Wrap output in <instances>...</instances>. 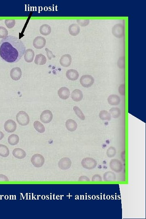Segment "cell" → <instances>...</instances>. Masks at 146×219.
Wrapping results in <instances>:
<instances>
[{
    "label": "cell",
    "instance_id": "obj_1",
    "mask_svg": "<svg viewBox=\"0 0 146 219\" xmlns=\"http://www.w3.org/2000/svg\"><path fill=\"white\" fill-rule=\"evenodd\" d=\"M25 51V44L21 39L14 36H8L0 42V57L8 63L18 61Z\"/></svg>",
    "mask_w": 146,
    "mask_h": 219
},
{
    "label": "cell",
    "instance_id": "obj_2",
    "mask_svg": "<svg viewBox=\"0 0 146 219\" xmlns=\"http://www.w3.org/2000/svg\"><path fill=\"white\" fill-rule=\"evenodd\" d=\"M18 123L22 126H26L29 124L30 118L28 114L23 111H20L16 115Z\"/></svg>",
    "mask_w": 146,
    "mask_h": 219
},
{
    "label": "cell",
    "instance_id": "obj_3",
    "mask_svg": "<svg viewBox=\"0 0 146 219\" xmlns=\"http://www.w3.org/2000/svg\"><path fill=\"white\" fill-rule=\"evenodd\" d=\"M82 167L87 170H92L95 168L97 166L96 161L93 158H85L81 161Z\"/></svg>",
    "mask_w": 146,
    "mask_h": 219
},
{
    "label": "cell",
    "instance_id": "obj_4",
    "mask_svg": "<svg viewBox=\"0 0 146 219\" xmlns=\"http://www.w3.org/2000/svg\"><path fill=\"white\" fill-rule=\"evenodd\" d=\"M94 78L90 75H85L81 76L80 80V83L85 88L91 87L94 83Z\"/></svg>",
    "mask_w": 146,
    "mask_h": 219
},
{
    "label": "cell",
    "instance_id": "obj_5",
    "mask_svg": "<svg viewBox=\"0 0 146 219\" xmlns=\"http://www.w3.org/2000/svg\"><path fill=\"white\" fill-rule=\"evenodd\" d=\"M31 162L35 167L40 168L44 165L45 163V159L41 154H34L32 157L31 160Z\"/></svg>",
    "mask_w": 146,
    "mask_h": 219
},
{
    "label": "cell",
    "instance_id": "obj_6",
    "mask_svg": "<svg viewBox=\"0 0 146 219\" xmlns=\"http://www.w3.org/2000/svg\"><path fill=\"white\" fill-rule=\"evenodd\" d=\"M125 29L124 26L120 24L115 25L112 28V33L116 38H121L124 35Z\"/></svg>",
    "mask_w": 146,
    "mask_h": 219
},
{
    "label": "cell",
    "instance_id": "obj_7",
    "mask_svg": "<svg viewBox=\"0 0 146 219\" xmlns=\"http://www.w3.org/2000/svg\"><path fill=\"white\" fill-rule=\"evenodd\" d=\"M109 166L112 171L117 173H120L123 169L122 164L117 159H112L110 161Z\"/></svg>",
    "mask_w": 146,
    "mask_h": 219
},
{
    "label": "cell",
    "instance_id": "obj_8",
    "mask_svg": "<svg viewBox=\"0 0 146 219\" xmlns=\"http://www.w3.org/2000/svg\"><path fill=\"white\" fill-rule=\"evenodd\" d=\"M53 118V114L49 110H45L42 112L40 116V120L44 124H49Z\"/></svg>",
    "mask_w": 146,
    "mask_h": 219
},
{
    "label": "cell",
    "instance_id": "obj_9",
    "mask_svg": "<svg viewBox=\"0 0 146 219\" xmlns=\"http://www.w3.org/2000/svg\"><path fill=\"white\" fill-rule=\"evenodd\" d=\"M46 43V39L45 38L41 36H38L35 38L33 44L35 48L41 49L45 46Z\"/></svg>",
    "mask_w": 146,
    "mask_h": 219
},
{
    "label": "cell",
    "instance_id": "obj_10",
    "mask_svg": "<svg viewBox=\"0 0 146 219\" xmlns=\"http://www.w3.org/2000/svg\"><path fill=\"white\" fill-rule=\"evenodd\" d=\"M71 161L68 158H63L61 159L58 163V167L61 169L68 170L71 166Z\"/></svg>",
    "mask_w": 146,
    "mask_h": 219
},
{
    "label": "cell",
    "instance_id": "obj_11",
    "mask_svg": "<svg viewBox=\"0 0 146 219\" xmlns=\"http://www.w3.org/2000/svg\"><path fill=\"white\" fill-rule=\"evenodd\" d=\"M16 124L12 120H8L5 122V130L7 132L12 133L14 132L16 130Z\"/></svg>",
    "mask_w": 146,
    "mask_h": 219
},
{
    "label": "cell",
    "instance_id": "obj_12",
    "mask_svg": "<svg viewBox=\"0 0 146 219\" xmlns=\"http://www.w3.org/2000/svg\"><path fill=\"white\" fill-rule=\"evenodd\" d=\"M22 71L18 67H15L12 69L10 71V76L12 79L15 81H18L21 78Z\"/></svg>",
    "mask_w": 146,
    "mask_h": 219
},
{
    "label": "cell",
    "instance_id": "obj_13",
    "mask_svg": "<svg viewBox=\"0 0 146 219\" xmlns=\"http://www.w3.org/2000/svg\"><path fill=\"white\" fill-rule=\"evenodd\" d=\"M71 56L69 54L63 55L60 59V64L63 67L67 68L70 65L71 63Z\"/></svg>",
    "mask_w": 146,
    "mask_h": 219
},
{
    "label": "cell",
    "instance_id": "obj_14",
    "mask_svg": "<svg viewBox=\"0 0 146 219\" xmlns=\"http://www.w3.org/2000/svg\"><path fill=\"white\" fill-rule=\"evenodd\" d=\"M66 76L70 81H75L78 79L79 75L77 71L75 69H70L67 71Z\"/></svg>",
    "mask_w": 146,
    "mask_h": 219
},
{
    "label": "cell",
    "instance_id": "obj_15",
    "mask_svg": "<svg viewBox=\"0 0 146 219\" xmlns=\"http://www.w3.org/2000/svg\"><path fill=\"white\" fill-rule=\"evenodd\" d=\"M58 96L61 99L66 100L69 98L70 95V91L66 87H62L58 91Z\"/></svg>",
    "mask_w": 146,
    "mask_h": 219
},
{
    "label": "cell",
    "instance_id": "obj_16",
    "mask_svg": "<svg viewBox=\"0 0 146 219\" xmlns=\"http://www.w3.org/2000/svg\"><path fill=\"white\" fill-rule=\"evenodd\" d=\"M108 102L111 106H117L121 102L120 97L117 95L112 94L109 96L107 99Z\"/></svg>",
    "mask_w": 146,
    "mask_h": 219
},
{
    "label": "cell",
    "instance_id": "obj_17",
    "mask_svg": "<svg viewBox=\"0 0 146 219\" xmlns=\"http://www.w3.org/2000/svg\"><path fill=\"white\" fill-rule=\"evenodd\" d=\"M83 93L79 89H76L73 91L71 94V98L74 101L78 102L83 98Z\"/></svg>",
    "mask_w": 146,
    "mask_h": 219
},
{
    "label": "cell",
    "instance_id": "obj_18",
    "mask_svg": "<svg viewBox=\"0 0 146 219\" xmlns=\"http://www.w3.org/2000/svg\"><path fill=\"white\" fill-rule=\"evenodd\" d=\"M35 56L34 51L32 49L26 50L24 53V59L27 63H32L33 62Z\"/></svg>",
    "mask_w": 146,
    "mask_h": 219
},
{
    "label": "cell",
    "instance_id": "obj_19",
    "mask_svg": "<svg viewBox=\"0 0 146 219\" xmlns=\"http://www.w3.org/2000/svg\"><path fill=\"white\" fill-rule=\"evenodd\" d=\"M65 126L68 130L71 132L76 131L78 127L77 123L74 120L71 119L67 120L65 123Z\"/></svg>",
    "mask_w": 146,
    "mask_h": 219
},
{
    "label": "cell",
    "instance_id": "obj_20",
    "mask_svg": "<svg viewBox=\"0 0 146 219\" xmlns=\"http://www.w3.org/2000/svg\"><path fill=\"white\" fill-rule=\"evenodd\" d=\"M81 28L77 24H73L69 27V34L73 36H76L79 34Z\"/></svg>",
    "mask_w": 146,
    "mask_h": 219
},
{
    "label": "cell",
    "instance_id": "obj_21",
    "mask_svg": "<svg viewBox=\"0 0 146 219\" xmlns=\"http://www.w3.org/2000/svg\"><path fill=\"white\" fill-rule=\"evenodd\" d=\"M13 155L14 157L18 159H22L26 157V152L20 148H16L13 150Z\"/></svg>",
    "mask_w": 146,
    "mask_h": 219
},
{
    "label": "cell",
    "instance_id": "obj_22",
    "mask_svg": "<svg viewBox=\"0 0 146 219\" xmlns=\"http://www.w3.org/2000/svg\"><path fill=\"white\" fill-rule=\"evenodd\" d=\"M47 59L46 57L42 54L37 55L36 56L35 63L38 65H43L46 63Z\"/></svg>",
    "mask_w": 146,
    "mask_h": 219
},
{
    "label": "cell",
    "instance_id": "obj_23",
    "mask_svg": "<svg viewBox=\"0 0 146 219\" xmlns=\"http://www.w3.org/2000/svg\"><path fill=\"white\" fill-rule=\"evenodd\" d=\"M39 32L41 34L44 36L48 35L52 32L51 27L47 24H44L39 28Z\"/></svg>",
    "mask_w": 146,
    "mask_h": 219
},
{
    "label": "cell",
    "instance_id": "obj_24",
    "mask_svg": "<svg viewBox=\"0 0 146 219\" xmlns=\"http://www.w3.org/2000/svg\"><path fill=\"white\" fill-rule=\"evenodd\" d=\"M103 179L105 181H115L116 179L115 174L112 172H106L104 174Z\"/></svg>",
    "mask_w": 146,
    "mask_h": 219
},
{
    "label": "cell",
    "instance_id": "obj_25",
    "mask_svg": "<svg viewBox=\"0 0 146 219\" xmlns=\"http://www.w3.org/2000/svg\"><path fill=\"white\" fill-rule=\"evenodd\" d=\"M20 138L17 135L15 134L11 135L8 138V141L9 144L11 145L14 146L19 143Z\"/></svg>",
    "mask_w": 146,
    "mask_h": 219
},
{
    "label": "cell",
    "instance_id": "obj_26",
    "mask_svg": "<svg viewBox=\"0 0 146 219\" xmlns=\"http://www.w3.org/2000/svg\"><path fill=\"white\" fill-rule=\"evenodd\" d=\"M99 117L102 120L110 121L111 119V114L108 111L102 110L99 113Z\"/></svg>",
    "mask_w": 146,
    "mask_h": 219
},
{
    "label": "cell",
    "instance_id": "obj_27",
    "mask_svg": "<svg viewBox=\"0 0 146 219\" xmlns=\"http://www.w3.org/2000/svg\"><path fill=\"white\" fill-rule=\"evenodd\" d=\"M33 126L35 130L40 133H43L45 131V127L39 121H35L33 124Z\"/></svg>",
    "mask_w": 146,
    "mask_h": 219
},
{
    "label": "cell",
    "instance_id": "obj_28",
    "mask_svg": "<svg viewBox=\"0 0 146 219\" xmlns=\"http://www.w3.org/2000/svg\"><path fill=\"white\" fill-rule=\"evenodd\" d=\"M9 155V149L6 146L0 144V156L3 157H7Z\"/></svg>",
    "mask_w": 146,
    "mask_h": 219
},
{
    "label": "cell",
    "instance_id": "obj_29",
    "mask_svg": "<svg viewBox=\"0 0 146 219\" xmlns=\"http://www.w3.org/2000/svg\"><path fill=\"white\" fill-rule=\"evenodd\" d=\"M109 113L111 117L114 118H118L120 117L121 111L118 108L113 107L111 108L109 111Z\"/></svg>",
    "mask_w": 146,
    "mask_h": 219
},
{
    "label": "cell",
    "instance_id": "obj_30",
    "mask_svg": "<svg viewBox=\"0 0 146 219\" xmlns=\"http://www.w3.org/2000/svg\"><path fill=\"white\" fill-rule=\"evenodd\" d=\"M73 110H74V112H75V114L79 118L82 120H85V115L81 110V109L78 106H74L73 107Z\"/></svg>",
    "mask_w": 146,
    "mask_h": 219
},
{
    "label": "cell",
    "instance_id": "obj_31",
    "mask_svg": "<svg viewBox=\"0 0 146 219\" xmlns=\"http://www.w3.org/2000/svg\"><path fill=\"white\" fill-rule=\"evenodd\" d=\"M117 154V150L114 147H110L107 149L106 155L109 158H113Z\"/></svg>",
    "mask_w": 146,
    "mask_h": 219
},
{
    "label": "cell",
    "instance_id": "obj_32",
    "mask_svg": "<svg viewBox=\"0 0 146 219\" xmlns=\"http://www.w3.org/2000/svg\"><path fill=\"white\" fill-rule=\"evenodd\" d=\"M8 31L5 28L3 27H0V38L4 39L8 36Z\"/></svg>",
    "mask_w": 146,
    "mask_h": 219
},
{
    "label": "cell",
    "instance_id": "obj_33",
    "mask_svg": "<svg viewBox=\"0 0 146 219\" xmlns=\"http://www.w3.org/2000/svg\"><path fill=\"white\" fill-rule=\"evenodd\" d=\"M5 25L8 28L11 29L14 28L15 25V20H5Z\"/></svg>",
    "mask_w": 146,
    "mask_h": 219
},
{
    "label": "cell",
    "instance_id": "obj_34",
    "mask_svg": "<svg viewBox=\"0 0 146 219\" xmlns=\"http://www.w3.org/2000/svg\"><path fill=\"white\" fill-rule=\"evenodd\" d=\"M118 65L120 69H124L125 67V58L124 57H121L118 60Z\"/></svg>",
    "mask_w": 146,
    "mask_h": 219
},
{
    "label": "cell",
    "instance_id": "obj_35",
    "mask_svg": "<svg viewBox=\"0 0 146 219\" xmlns=\"http://www.w3.org/2000/svg\"><path fill=\"white\" fill-rule=\"evenodd\" d=\"M89 20H77V22L81 27H84L88 25L89 24Z\"/></svg>",
    "mask_w": 146,
    "mask_h": 219
},
{
    "label": "cell",
    "instance_id": "obj_36",
    "mask_svg": "<svg viewBox=\"0 0 146 219\" xmlns=\"http://www.w3.org/2000/svg\"><path fill=\"white\" fill-rule=\"evenodd\" d=\"M45 51H46L47 56L49 60H51L52 58H55L56 57L55 56L53 55L52 51H50L48 48H45Z\"/></svg>",
    "mask_w": 146,
    "mask_h": 219
},
{
    "label": "cell",
    "instance_id": "obj_37",
    "mask_svg": "<svg viewBox=\"0 0 146 219\" xmlns=\"http://www.w3.org/2000/svg\"><path fill=\"white\" fill-rule=\"evenodd\" d=\"M125 85L123 84L120 86L119 88H118V92L121 95H124L125 93Z\"/></svg>",
    "mask_w": 146,
    "mask_h": 219
},
{
    "label": "cell",
    "instance_id": "obj_38",
    "mask_svg": "<svg viewBox=\"0 0 146 219\" xmlns=\"http://www.w3.org/2000/svg\"><path fill=\"white\" fill-rule=\"evenodd\" d=\"M102 181L101 177L98 174H96L93 176L92 179V181Z\"/></svg>",
    "mask_w": 146,
    "mask_h": 219
},
{
    "label": "cell",
    "instance_id": "obj_39",
    "mask_svg": "<svg viewBox=\"0 0 146 219\" xmlns=\"http://www.w3.org/2000/svg\"><path fill=\"white\" fill-rule=\"evenodd\" d=\"M79 181H89V178L86 176H82L80 177L78 179Z\"/></svg>",
    "mask_w": 146,
    "mask_h": 219
},
{
    "label": "cell",
    "instance_id": "obj_40",
    "mask_svg": "<svg viewBox=\"0 0 146 219\" xmlns=\"http://www.w3.org/2000/svg\"><path fill=\"white\" fill-rule=\"evenodd\" d=\"M9 179L6 176L0 174V181H9Z\"/></svg>",
    "mask_w": 146,
    "mask_h": 219
},
{
    "label": "cell",
    "instance_id": "obj_41",
    "mask_svg": "<svg viewBox=\"0 0 146 219\" xmlns=\"http://www.w3.org/2000/svg\"><path fill=\"white\" fill-rule=\"evenodd\" d=\"M4 137V134L2 131H0V141Z\"/></svg>",
    "mask_w": 146,
    "mask_h": 219
}]
</instances>
